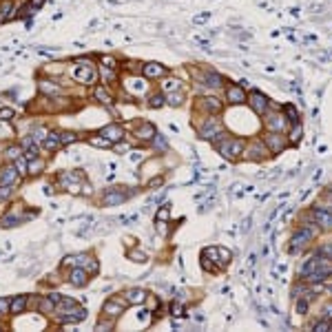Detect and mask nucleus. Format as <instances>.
Instances as JSON below:
<instances>
[{
  "instance_id": "e2e57ef3",
  "label": "nucleus",
  "mask_w": 332,
  "mask_h": 332,
  "mask_svg": "<svg viewBox=\"0 0 332 332\" xmlns=\"http://www.w3.org/2000/svg\"><path fill=\"white\" fill-rule=\"evenodd\" d=\"M117 151H120V153H124V151H129V144H124V146L120 144V146H117Z\"/></svg>"
},
{
  "instance_id": "13d9d810",
  "label": "nucleus",
  "mask_w": 332,
  "mask_h": 332,
  "mask_svg": "<svg viewBox=\"0 0 332 332\" xmlns=\"http://www.w3.org/2000/svg\"><path fill=\"white\" fill-rule=\"evenodd\" d=\"M323 319H332V306H326V310H323Z\"/></svg>"
},
{
  "instance_id": "2eb2a0df",
  "label": "nucleus",
  "mask_w": 332,
  "mask_h": 332,
  "mask_svg": "<svg viewBox=\"0 0 332 332\" xmlns=\"http://www.w3.org/2000/svg\"><path fill=\"white\" fill-rule=\"evenodd\" d=\"M14 18H18V5H16L14 0H2L0 2V24L9 22Z\"/></svg>"
},
{
  "instance_id": "423d86ee",
  "label": "nucleus",
  "mask_w": 332,
  "mask_h": 332,
  "mask_svg": "<svg viewBox=\"0 0 332 332\" xmlns=\"http://www.w3.org/2000/svg\"><path fill=\"white\" fill-rule=\"evenodd\" d=\"M308 217L317 224L319 228H321V231H332V213H328L326 208H321V206L314 204V208L308 213Z\"/></svg>"
},
{
  "instance_id": "e433bc0d",
  "label": "nucleus",
  "mask_w": 332,
  "mask_h": 332,
  "mask_svg": "<svg viewBox=\"0 0 332 332\" xmlns=\"http://www.w3.org/2000/svg\"><path fill=\"white\" fill-rule=\"evenodd\" d=\"M82 268L87 270L89 274H98V273H100V261H98V259H93V257H89V259H87V264L82 266Z\"/></svg>"
},
{
  "instance_id": "864d4df0",
  "label": "nucleus",
  "mask_w": 332,
  "mask_h": 332,
  "mask_svg": "<svg viewBox=\"0 0 332 332\" xmlns=\"http://www.w3.org/2000/svg\"><path fill=\"white\" fill-rule=\"evenodd\" d=\"M11 299H0V314H9Z\"/></svg>"
},
{
  "instance_id": "c85d7f7f",
  "label": "nucleus",
  "mask_w": 332,
  "mask_h": 332,
  "mask_svg": "<svg viewBox=\"0 0 332 332\" xmlns=\"http://www.w3.org/2000/svg\"><path fill=\"white\" fill-rule=\"evenodd\" d=\"M244 149H246V142H244V140H237V137H233V140H231V159L239 157V155L244 153Z\"/></svg>"
},
{
  "instance_id": "dca6fc26",
  "label": "nucleus",
  "mask_w": 332,
  "mask_h": 332,
  "mask_svg": "<svg viewBox=\"0 0 332 332\" xmlns=\"http://www.w3.org/2000/svg\"><path fill=\"white\" fill-rule=\"evenodd\" d=\"M204 257H213V259H215L217 264L224 268V266L231 261V251H226V248H219V246H217V248H206V251H204Z\"/></svg>"
},
{
  "instance_id": "72a5a7b5",
  "label": "nucleus",
  "mask_w": 332,
  "mask_h": 332,
  "mask_svg": "<svg viewBox=\"0 0 332 332\" xmlns=\"http://www.w3.org/2000/svg\"><path fill=\"white\" fill-rule=\"evenodd\" d=\"M38 308H40V312L42 314H51L53 310H56V303L51 301V297H44V299H40Z\"/></svg>"
},
{
  "instance_id": "ea45409f",
  "label": "nucleus",
  "mask_w": 332,
  "mask_h": 332,
  "mask_svg": "<svg viewBox=\"0 0 332 332\" xmlns=\"http://www.w3.org/2000/svg\"><path fill=\"white\" fill-rule=\"evenodd\" d=\"M80 137H78V133H71V131H64V133H60V142H62V146L67 144H73V142H78Z\"/></svg>"
},
{
  "instance_id": "6e6552de",
  "label": "nucleus",
  "mask_w": 332,
  "mask_h": 332,
  "mask_svg": "<svg viewBox=\"0 0 332 332\" xmlns=\"http://www.w3.org/2000/svg\"><path fill=\"white\" fill-rule=\"evenodd\" d=\"M87 319V310L80 308V306H71V308L58 312V321L60 323H80Z\"/></svg>"
},
{
  "instance_id": "bf43d9fd",
  "label": "nucleus",
  "mask_w": 332,
  "mask_h": 332,
  "mask_svg": "<svg viewBox=\"0 0 332 332\" xmlns=\"http://www.w3.org/2000/svg\"><path fill=\"white\" fill-rule=\"evenodd\" d=\"M317 206H321V208H326L328 213H332V202H323V204H317Z\"/></svg>"
},
{
  "instance_id": "c756f323",
  "label": "nucleus",
  "mask_w": 332,
  "mask_h": 332,
  "mask_svg": "<svg viewBox=\"0 0 332 332\" xmlns=\"http://www.w3.org/2000/svg\"><path fill=\"white\" fill-rule=\"evenodd\" d=\"M133 84H126V89H129L133 96H142V93H146V82H142V80H137V78H133Z\"/></svg>"
},
{
  "instance_id": "680f3d73",
  "label": "nucleus",
  "mask_w": 332,
  "mask_h": 332,
  "mask_svg": "<svg viewBox=\"0 0 332 332\" xmlns=\"http://www.w3.org/2000/svg\"><path fill=\"white\" fill-rule=\"evenodd\" d=\"M31 5H34V7H38V9H40V7L44 5V0H31Z\"/></svg>"
},
{
  "instance_id": "9b49d317",
  "label": "nucleus",
  "mask_w": 332,
  "mask_h": 332,
  "mask_svg": "<svg viewBox=\"0 0 332 332\" xmlns=\"http://www.w3.org/2000/svg\"><path fill=\"white\" fill-rule=\"evenodd\" d=\"M248 104L253 106V111H255L257 116H264L266 111H268V98L261 91H253L251 96H248Z\"/></svg>"
},
{
  "instance_id": "5fc2aeb1",
  "label": "nucleus",
  "mask_w": 332,
  "mask_h": 332,
  "mask_svg": "<svg viewBox=\"0 0 332 332\" xmlns=\"http://www.w3.org/2000/svg\"><path fill=\"white\" fill-rule=\"evenodd\" d=\"M129 71H133V73L140 71L142 73V64L140 62H129Z\"/></svg>"
},
{
  "instance_id": "7ed1b4c3",
  "label": "nucleus",
  "mask_w": 332,
  "mask_h": 332,
  "mask_svg": "<svg viewBox=\"0 0 332 332\" xmlns=\"http://www.w3.org/2000/svg\"><path fill=\"white\" fill-rule=\"evenodd\" d=\"M58 182H60V186L62 188H67L69 193H73V195H80V191H82V184H84V179H82V173H78V171H67V173H62L58 177Z\"/></svg>"
},
{
  "instance_id": "09e8293b",
  "label": "nucleus",
  "mask_w": 332,
  "mask_h": 332,
  "mask_svg": "<svg viewBox=\"0 0 332 332\" xmlns=\"http://www.w3.org/2000/svg\"><path fill=\"white\" fill-rule=\"evenodd\" d=\"M11 193H14V186H0V202L9 199V197H11Z\"/></svg>"
},
{
  "instance_id": "6ab92c4d",
  "label": "nucleus",
  "mask_w": 332,
  "mask_h": 332,
  "mask_svg": "<svg viewBox=\"0 0 332 332\" xmlns=\"http://www.w3.org/2000/svg\"><path fill=\"white\" fill-rule=\"evenodd\" d=\"M146 297H149V294L142 288H131L124 293V301L129 303V306H142V303L146 301Z\"/></svg>"
},
{
  "instance_id": "4468645a",
  "label": "nucleus",
  "mask_w": 332,
  "mask_h": 332,
  "mask_svg": "<svg viewBox=\"0 0 332 332\" xmlns=\"http://www.w3.org/2000/svg\"><path fill=\"white\" fill-rule=\"evenodd\" d=\"M100 135L102 137H106L111 144H117V142L124 137V129H122L120 124H106V126H102Z\"/></svg>"
},
{
  "instance_id": "b1692460",
  "label": "nucleus",
  "mask_w": 332,
  "mask_h": 332,
  "mask_svg": "<svg viewBox=\"0 0 332 332\" xmlns=\"http://www.w3.org/2000/svg\"><path fill=\"white\" fill-rule=\"evenodd\" d=\"M98 73H100V78H102V82H116L117 80V69H113V67H106V64H100L98 67Z\"/></svg>"
},
{
  "instance_id": "f3484780",
  "label": "nucleus",
  "mask_w": 332,
  "mask_h": 332,
  "mask_svg": "<svg viewBox=\"0 0 332 332\" xmlns=\"http://www.w3.org/2000/svg\"><path fill=\"white\" fill-rule=\"evenodd\" d=\"M129 197L124 191H117V188H111V191L104 193V197H102V204L104 206H120L124 199Z\"/></svg>"
},
{
  "instance_id": "a18cd8bd",
  "label": "nucleus",
  "mask_w": 332,
  "mask_h": 332,
  "mask_svg": "<svg viewBox=\"0 0 332 332\" xmlns=\"http://www.w3.org/2000/svg\"><path fill=\"white\" fill-rule=\"evenodd\" d=\"M36 11H38V7H34L29 2L27 7H22V9H18V18H29V16H34Z\"/></svg>"
},
{
  "instance_id": "2f4dec72",
  "label": "nucleus",
  "mask_w": 332,
  "mask_h": 332,
  "mask_svg": "<svg viewBox=\"0 0 332 332\" xmlns=\"http://www.w3.org/2000/svg\"><path fill=\"white\" fill-rule=\"evenodd\" d=\"M301 135H303V129H301V124H293V129H290V133H288V142L290 144H297L299 140H301Z\"/></svg>"
},
{
  "instance_id": "052dcab7",
  "label": "nucleus",
  "mask_w": 332,
  "mask_h": 332,
  "mask_svg": "<svg viewBox=\"0 0 332 332\" xmlns=\"http://www.w3.org/2000/svg\"><path fill=\"white\" fill-rule=\"evenodd\" d=\"M155 306H157V299H155V297H149V308H151V310H153V308H155Z\"/></svg>"
},
{
  "instance_id": "a878e982",
  "label": "nucleus",
  "mask_w": 332,
  "mask_h": 332,
  "mask_svg": "<svg viewBox=\"0 0 332 332\" xmlns=\"http://www.w3.org/2000/svg\"><path fill=\"white\" fill-rule=\"evenodd\" d=\"M319 257H321V255H314V257H310V259L306 261V264H303L301 268H299V274H301L303 279H306L308 274H312L314 270H317V266H319Z\"/></svg>"
},
{
  "instance_id": "c9c22d12",
  "label": "nucleus",
  "mask_w": 332,
  "mask_h": 332,
  "mask_svg": "<svg viewBox=\"0 0 332 332\" xmlns=\"http://www.w3.org/2000/svg\"><path fill=\"white\" fill-rule=\"evenodd\" d=\"M164 104H166V98H164V96H159V93L149 96V106H151V109H162Z\"/></svg>"
},
{
  "instance_id": "9d476101",
  "label": "nucleus",
  "mask_w": 332,
  "mask_h": 332,
  "mask_svg": "<svg viewBox=\"0 0 332 332\" xmlns=\"http://www.w3.org/2000/svg\"><path fill=\"white\" fill-rule=\"evenodd\" d=\"M18 179H20V173L14 164H5L0 169V186H14Z\"/></svg>"
},
{
  "instance_id": "5701e85b",
  "label": "nucleus",
  "mask_w": 332,
  "mask_h": 332,
  "mask_svg": "<svg viewBox=\"0 0 332 332\" xmlns=\"http://www.w3.org/2000/svg\"><path fill=\"white\" fill-rule=\"evenodd\" d=\"M27 301H29V297H27V294H18V297H14V299H11V306H9V314L24 312V308H27Z\"/></svg>"
},
{
  "instance_id": "bb28decb",
  "label": "nucleus",
  "mask_w": 332,
  "mask_h": 332,
  "mask_svg": "<svg viewBox=\"0 0 332 332\" xmlns=\"http://www.w3.org/2000/svg\"><path fill=\"white\" fill-rule=\"evenodd\" d=\"M42 144H44V149H49V151H58L60 146H62V142H60V133H53V131H49Z\"/></svg>"
},
{
  "instance_id": "aec40b11",
  "label": "nucleus",
  "mask_w": 332,
  "mask_h": 332,
  "mask_svg": "<svg viewBox=\"0 0 332 332\" xmlns=\"http://www.w3.org/2000/svg\"><path fill=\"white\" fill-rule=\"evenodd\" d=\"M308 241H310V237L306 235V231H299V233H294L293 235V239H290V253H299V251H303L306 246H308Z\"/></svg>"
},
{
  "instance_id": "603ef678",
  "label": "nucleus",
  "mask_w": 332,
  "mask_h": 332,
  "mask_svg": "<svg viewBox=\"0 0 332 332\" xmlns=\"http://www.w3.org/2000/svg\"><path fill=\"white\" fill-rule=\"evenodd\" d=\"M100 64H106V67H113V69H117L116 58H111V56H102V58H100Z\"/></svg>"
},
{
  "instance_id": "f8f14e48",
  "label": "nucleus",
  "mask_w": 332,
  "mask_h": 332,
  "mask_svg": "<svg viewBox=\"0 0 332 332\" xmlns=\"http://www.w3.org/2000/svg\"><path fill=\"white\" fill-rule=\"evenodd\" d=\"M69 284L76 286V288H84L89 284V273L82 266H73L71 273H69Z\"/></svg>"
},
{
  "instance_id": "6e6d98bb",
  "label": "nucleus",
  "mask_w": 332,
  "mask_h": 332,
  "mask_svg": "<svg viewBox=\"0 0 332 332\" xmlns=\"http://www.w3.org/2000/svg\"><path fill=\"white\" fill-rule=\"evenodd\" d=\"M182 310H184L182 303H173V306H171V312L173 314H182Z\"/></svg>"
},
{
  "instance_id": "393cba45",
  "label": "nucleus",
  "mask_w": 332,
  "mask_h": 332,
  "mask_svg": "<svg viewBox=\"0 0 332 332\" xmlns=\"http://www.w3.org/2000/svg\"><path fill=\"white\" fill-rule=\"evenodd\" d=\"M155 137V126L153 124H149V122H144V124L137 129V140H142V142H151Z\"/></svg>"
},
{
  "instance_id": "f257e3e1",
  "label": "nucleus",
  "mask_w": 332,
  "mask_h": 332,
  "mask_svg": "<svg viewBox=\"0 0 332 332\" xmlns=\"http://www.w3.org/2000/svg\"><path fill=\"white\" fill-rule=\"evenodd\" d=\"M71 76H73V80H76V82L87 84V87H91V84H96V82L100 80L98 67L91 62V60H87V58H78L76 60V67H73Z\"/></svg>"
},
{
  "instance_id": "1a4fd4ad",
  "label": "nucleus",
  "mask_w": 332,
  "mask_h": 332,
  "mask_svg": "<svg viewBox=\"0 0 332 332\" xmlns=\"http://www.w3.org/2000/svg\"><path fill=\"white\" fill-rule=\"evenodd\" d=\"M124 306H126V301H122V299L113 297V299H109V301H104V306H102V312H104V317H109L111 321H116V319L120 317L122 312H124Z\"/></svg>"
},
{
  "instance_id": "8fccbe9b",
  "label": "nucleus",
  "mask_w": 332,
  "mask_h": 332,
  "mask_svg": "<svg viewBox=\"0 0 332 332\" xmlns=\"http://www.w3.org/2000/svg\"><path fill=\"white\" fill-rule=\"evenodd\" d=\"M319 255H328V259H332V241H328L319 248Z\"/></svg>"
},
{
  "instance_id": "f704fd0d",
  "label": "nucleus",
  "mask_w": 332,
  "mask_h": 332,
  "mask_svg": "<svg viewBox=\"0 0 332 332\" xmlns=\"http://www.w3.org/2000/svg\"><path fill=\"white\" fill-rule=\"evenodd\" d=\"M14 166L18 169L20 175H27V173H29V159L24 157V155H20L18 159H14Z\"/></svg>"
},
{
  "instance_id": "ddd939ff",
  "label": "nucleus",
  "mask_w": 332,
  "mask_h": 332,
  "mask_svg": "<svg viewBox=\"0 0 332 332\" xmlns=\"http://www.w3.org/2000/svg\"><path fill=\"white\" fill-rule=\"evenodd\" d=\"M142 76H144L146 80H157V78L166 76V67L159 62H146V64H142Z\"/></svg>"
},
{
  "instance_id": "4be33fe9",
  "label": "nucleus",
  "mask_w": 332,
  "mask_h": 332,
  "mask_svg": "<svg viewBox=\"0 0 332 332\" xmlns=\"http://www.w3.org/2000/svg\"><path fill=\"white\" fill-rule=\"evenodd\" d=\"M38 89H40V93H44V96H60V93H62V87L53 80H40Z\"/></svg>"
},
{
  "instance_id": "49530a36",
  "label": "nucleus",
  "mask_w": 332,
  "mask_h": 332,
  "mask_svg": "<svg viewBox=\"0 0 332 332\" xmlns=\"http://www.w3.org/2000/svg\"><path fill=\"white\" fill-rule=\"evenodd\" d=\"M31 137H34V142H44V137H47V131L42 129V126H38V129H34V133H31Z\"/></svg>"
},
{
  "instance_id": "cd10ccee",
  "label": "nucleus",
  "mask_w": 332,
  "mask_h": 332,
  "mask_svg": "<svg viewBox=\"0 0 332 332\" xmlns=\"http://www.w3.org/2000/svg\"><path fill=\"white\" fill-rule=\"evenodd\" d=\"M93 98H96L98 102H102V104H111V102H113V96L106 91V84L104 87H98L96 93H93Z\"/></svg>"
},
{
  "instance_id": "473e14b6",
  "label": "nucleus",
  "mask_w": 332,
  "mask_h": 332,
  "mask_svg": "<svg viewBox=\"0 0 332 332\" xmlns=\"http://www.w3.org/2000/svg\"><path fill=\"white\" fill-rule=\"evenodd\" d=\"M89 144H91V146H98V149H109V146H113L109 140H106V137H102L100 133L93 135V137H89Z\"/></svg>"
},
{
  "instance_id": "de8ad7c7",
  "label": "nucleus",
  "mask_w": 332,
  "mask_h": 332,
  "mask_svg": "<svg viewBox=\"0 0 332 332\" xmlns=\"http://www.w3.org/2000/svg\"><path fill=\"white\" fill-rule=\"evenodd\" d=\"M153 144H155V149L169 151V144H166V140H164V137H159V135H157V133H155V137H153Z\"/></svg>"
},
{
  "instance_id": "f03ea898",
  "label": "nucleus",
  "mask_w": 332,
  "mask_h": 332,
  "mask_svg": "<svg viewBox=\"0 0 332 332\" xmlns=\"http://www.w3.org/2000/svg\"><path fill=\"white\" fill-rule=\"evenodd\" d=\"M264 124L268 131H273V133H284L286 129H288V117H286V113H281L279 109L274 111H266L264 113Z\"/></svg>"
},
{
  "instance_id": "37998d69",
  "label": "nucleus",
  "mask_w": 332,
  "mask_h": 332,
  "mask_svg": "<svg viewBox=\"0 0 332 332\" xmlns=\"http://www.w3.org/2000/svg\"><path fill=\"white\" fill-rule=\"evenodd\" d=\"M20 155H22V149H20V146H9V149L5 151V157L9 159V162H14V159H18Z\"/></svg>"
},
{
  "instance_id": "39448f33",
  "label": "nucleus",
  "mask_w": 332,
  "mask_h": 332,
  "mask_svg": "<svg viewBox=\"0 0 332 332\" xmlns=\"http://www.w3.org/2000/svg\"><path fill=\"white\" fill-rule=\"evenodd\" d=\"M224 131V126H221L219 117H213L208 116L206 122H204L202 126H199V137H204V140H215L217 135Z\"/></svg>"
},
{
  "instance_id": "a19ab883",
  "label": "nucleus",
  "mask_w": 332,
  "mask_h": 332,
  "mask_svg": "<svg viewBox=\"0 0 332 332\" xmlns=\"http://www.w3.org/2000/svg\"><path fill=\"white\" fill-rule=\"evenodd\" d=\"M126 257H129L131 261H135V264H144V261H146V255H144V253H142V251H135V248H133V251L126 253Z\"/></svg>"
},
{
  "instance_id": "4d7b16f0",
  "label": "nucleus",
  "mask_w": 332,
  "mask_h": 332,
  "mask_svg": "<svg viewBox=\"0 0 332 332\" xmlns=\"http://www.w3.org/2000/svg\"><path fill=\"white\" fill-rule=\"evenodd\" d=\"M297 310L303 314V312H306V310H308V301H299V303H297Z\"/></svg>"
},
{
  "instance_id": "58836bf2",
  "label": "nucleus",
  "mask_w": 332,
  "mask_h": 332,
  "mask_svg": "<svg viewBox=\"0 0 332 332\" xmlns=\"http://www.w3.org/2000/svg\"><path fill=\"white\" fill-rule=\"evenodd\" d=\"M284 113H286V117H288V122L290 124H297L299 122V111L294 109V106H284Z\"/></svg>"
},
{
  "instance_id": "412c9836",
  "label": "nucleus",
  "mask_w": 332,
  "mask_h": 332,
  "mask_svg": "<svg viewBox=\"0 0 332 332\" xmlns=\"http://www.w3.org/2000/svg\"><path fill=\"white\" fill-rule=\"evenodd\" d=\"M199 109L202 111H206V113H219L221 111V102L217 100L215 96H208V98H202V100H199Z\"/></svg>"
},
{
  "instance_id": "0e129e2a",
  "label": "nucleus",
  "mask_w": 332,
  "mask_h": 332,
  "mask_svg": "<svg viewBox=\"0 0 332 332\" xmlns=\"http://www.w3.org/2000/svg\"><path fill=\"white\" fill-rule=\"evenodd\" d=\"M328 290H330V293H332V284H330V286H328Z\"/></svg>"
},
{
  "instance_id": "20e7f679",
  "label": "nucleus",
  "mask_w": 332,
  "mask_h": 332,
  "mask_svg": "<svg viewBox=\"0 0 332 332\" xmlns=\"http://www.w3.org/2000/svg\"><path fill=\"white\" fill-rule=\"evenodd\" d=\"M268 146H266L264 140H255L251 142V144L244 149V159H248V162H261V159H266V155H268Z\"/></svg>"
},
{
  "instance_id": "4c0bfd02",
  "label": "nucleus",
  "mask_w": 332,
  "mask_h": 332,
  "mask_svg": "<svg viewBox=\"0 0 332 332\" xmlns=\"http://www.w3.org/2000/svg\"><path fill=\"white\" fill-rule=\"evenodd\" d=\"M42 169H44V162H42V159H38V157L29 159V173H31V175L42 173Z\"/></svg>"
},
{
  "instance_id": "c03bdc74",
  "label": "nucleus",
  "mask_w": 332,
  "mask_h": 332,
  "mask_svg": "<svg viewBox=\"0 0 332 332\" xmlns=\"http://www.w3.org/2000/svg\"><path fill=\"white\" fill-rule=\"evenodd\" d=\"M312 330H314V332H328V330H332L330 319H321V321H317V323L312 326Z\"/></svg>"
},
{
  "instance_id": "0eeeda50",
  "label": "nucleus",
  "mask_w": 332,
  "mask_h": 332,
  "mask_svg": "<svg viewBox=\"0 0 332 332\" xmlns=\"http://www.w3.org/2000/svg\"><path fill=\"white\" fill-rule=\"evenodd\" d=\"M264 142H266L270 153H281V151L290 144L288 137H286L284 133H273V131H268V135H264Z\"/></svg>"
},
{
  "instance_id": "3c124183",
  "label": "nucleus",
  "mask_w": 332,
  "mask_h": 332,
  "mask_svg": "<svg viewBox=\"0 0 332 332\" xmlns=\"http://www.w3.org/2000/svg\"><path fill=\"white\" fill-rule=\"evenodd\" d=\"M14 117V109H0V120L2 122H9Z\"/></svg>"
},
{
  "instance_id": "7c9ffc66",
  "label": "nucleus",
  "mask_w": 332,
  "mask_h": 332,
  "mask_svg": "<svg viewBox=\"0 0 332 332\" xmlns=\"http://www.w3.org/2000/svg\"><path fill=\"white\" fill-rule=\"evenodd\" d=\"M179 87H182V82H179L177 78H169V80L162 82V91L164 93H173V91H177Z\"/></svg>"
},
{
  "instance_id": "79ce46f5",
  "label": "nucleus",
  "mask_w": 332,
  "mask_h": 332,
  "mask_svg": "<svg viewBox=\"0 0 332 332\" xmlns=\"http://www.w3.org/2000/svg\"><path fill=\"white\" fill-rule=\"evenodd\" d=\"M182 102H184V93H177V91L169 93V98H166V104H171V106H179Z\"/></svg>"
},
{
  "instance_id": "a211bd4d",
  "label": "nucleus",
  "mask_w": 332,
  "mask_h": 332,
  "mask_svg": "<svg viewBox=\"0 0 332 332\" xmlns=\"http://www.w3.org/2000/svg\"><path fill=\"white\" fill-rule=\"evenodd\" d=\"M226 98H228L231 104H244V102L248 100L244 87H239V84H231V87H226Z\"/></svg>"
}]
</instances>
